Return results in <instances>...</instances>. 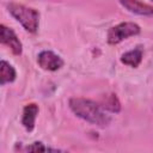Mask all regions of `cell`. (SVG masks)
Returning a JSON list of instances; mask_svg holds the SVG:
<instances>
[{"mask_svg": "<svg viewBox=\"0 0 153 153\" xmlns=\"http://www.w3.org/2000/svg\"><path fill=\"white\" fill-rule=\"evenodd\" d=\"M68 105L74 115L91 124L98 127H106L111 121L110 116L104 112L103 108L91 99L74 97L69 99Z\"/></svg>", "mask_w": 153, "mask_h": 153, "instance_id": "obj_1", "label": "cell"}, {"mask_svg": "<svg viewBox=\"0 0 153 153\" xmlns=\"http://www.w3.org/2000/svg\"><path fill=\"white\" fill-rule=\"evenodd\" d=\"M8 12L12 17L22 24V26L31 33H35L39 25V13L35 8L20 5V4H8L7 5Z\"/></svg>", "mask_w": 153, "mask_h": 153, "instance_id": "obj_2", "label": "cell"}, {"mask_svg": "<svg viewBox=\"0 0 153 153\" xmlns=\"http://www.w3.org/2000/svg\"><path fill=\"white\" fill-rule=\"evenodd\" d=\"M141 31L140 26L135 23L131 22H124V23H120L112 27H110V30L108 31V43L109 44H118L122 41L127 39L128 37L131 36H136L139 35Z\"/></svg>", "mask_w": 153, "mask_h": 153, "instance_id": "obj_3", "label": "cell"}, {"mask_svg": "<svg viewBox=\"0 0 153 153\" xmlns=\"http://www.w3.org/2000/svg\"><path fill=\"white\" fill-rule=\"evenodd\" d=\"M37 63L42 69L54 72L63 66V60L51 50H43L37 56Z\"/></svg>", "mask_w": 153, "mask_h": 153, "instance_id": "obj_4", "label": "cell"}, {"mask_svg": "<svg viewBox=\"0 0 153 153\" xmlns=\"http://www.w3.org/2000/svg\"><path fill=\"white\" fill-rule=\"evenodd\" d=\"M0 32H1V43L6 44L14 55H20L23 51V45L16 32L4 24L0 25Z\"/></svg>", "mask_w": 153, "mask_h": 153, "instance_id": "obj_5", "label": "cell"}, {"mask_svg": "<svg viewBox=\"0 0 153 153\" xmlns=\"http://www.w3.org/2000/svg\"><path fill=\"white\" fill-rule=\"evenodd\" d=\"M120 2L131 13L139 16H153V6L141 2L140 0H120Z\"/></svg>", "mask_w": 153, "mask_h": 153, "instance_id": "obj_6", "label": "cell"}, {"mask_svg": "<svg viewBox=\"0 0 153 153\" xmlns=\"http://www.w3.org/2000/svg\"><path fill=\"white\" fill-rule=\"evenodd\" d=\"M38 111H39V108L35 103H30V104L25 105V108L23 110V116H22V124L27 131L33 130Z\"/></svg>", "mask_w": 153, "mask_h": 153, "instance_id": "obj_7", "label": "cell"}, {"mask_svg": "<svg viewBox=\"0 0 153 153\" xmlns=\"http://www.w3.org/2000/svg\"><path fill=\"white\" fill-rule=\"evenodd\" d=\"M142 56H143V51L140 47H137L135 49H131V50L124 53L121 56V62L127 65V66H130L133 68H136L141 63Z\"/></svg>", "mask_w": 153, "mask_h": 153, "instance_id": "obj_8", "label": "cell"}, {"mask_svg": "<svg viewBox=\"0 0 153 153\" xmlns=\"http://www.w3.org/2000/svg\"><path fill=\"white\" fill-rule=\"evenodd\" d=\"M17 73L12 65H10L7 61L1 60L0 63V84L4 86L6 84L13 82L16 80Z\"/></svg>", "mask_w": 153, "mask_h": 153, "instance_id": "obj_9", "label": "cell"}, {"mask_svg": "<svg viewBox=\"0 0 153 153\" xmlns=\"http://www.w3.org/2000/svg\"><path fill=\"white\" fill-rule=\"evenodd\" d=\"M99 105H100L103 109L109 110V111L115 112V114H117V112L121 111V103H120L117 96L114 94V93L103 96V98L100 99Z\"/></svg>", "mask_w": 153, "mask_h": 153, "instance_id": "obj_10", "label": "cell"}, {"mask_svg": "<svg viewBox=\"0 0 153 153\" xmlns=\"http://www.w3.org/2000/svg\"><path fill=\"white\" fill-rule=\"evenodd\" d=\"M25 151H31V152H47V151H56V149H51L49 147H45L42 142H33L32 145L25 147Z\"/></svg>", "mask_w": 153, "mask_h": 153, "instance_id": "obj_11", "label": "cell"}, {"mask_svg": "<svg viewBox=\"0 0 153 153\" xmlns=\"http://www.w3.org/2000/svg\"><path fill=\"white\" fill-rule=\"evenodd\" d=\"M152 1H153V0H152Z\"/></svg>", "mask_w": 153, "mask_h": 153, "instance_id": "obj_12", "label": "cell"}]
</instances>
